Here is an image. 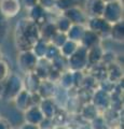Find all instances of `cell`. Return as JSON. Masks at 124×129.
<instances>
[{"label":"cell","instance_id":"cell-1","mask_svg":"<svg viewBox=\"0 0 124 129\" xmlns=\"http://www.w3.org/2000/svg\"><path fill=\"white\" fill-rule=\"evenodd\" d=\"M122 15H123V8L119 1L115 0V1L105 3V8H104L102 17L107 23H109L110 25L121 22Z\"/></svg>","mask_w":124,"mask_h":129},{"label":"cell","instance_id":"cell-2","mask_svg":"<svg viewBox=\"0 0 124 129\" xmlns=\"http://www.w3.org/2000/svg\"><path fill=\"white\" fill-rule=\"evenodd\" d=\"M21 9L19 0H0V12L3 16L13 17Z\"/></svg>","mask_w":124,"mask_h":129},{"label":"cell","instance_id":"cell-3","mask_svg":"<svg viewBox=\"0 0 124 129\" xmlns=\"http://www.w3.org/2000/svg\"><path fill=\"white\" fill-rule=\"evenodd\" d=\"M105 2L103 0H86L85 2V12L92 17H102Z\"/></svg>","mask_w":124,"mask_h":129},{"label":"cell","instance_id":"cell-4","mask_svg":"<svg viewBox=\"0 0 124 129\" xmlns=\"http://www.w3.org/2000/svg\"><path fill=\"white\" fill-rule=\"evenodd\" d=\"M89 27L91 31L95 32L96 35L104 34V32H110L111 25L107 23L103 17H92L89 22Z\"/></svg>","mask_w":124,"mask_h":129},{"label":"cell","instance_id":"cell-5","mask_svg":"<svg viewBox=\"0 0 124 129\" xmlns=\"http://www.w3.org/2000/svg\"><path fill=\"white\" fill-rule=\"evenodd\" d=\"M65 17L69 19L70 23H73V25H82L83 23H85L86 16L81 10L73 7L65 11Z\"/></svg>","mask_w":124,"mask_h":129},{"label":"cell","instance_id":"cell-6","mask_svg":"<svg viewBox=\"0 0 124 129\" xmlns=\"http://www.w3.org/2000/svg\"><path fill=\"white\" fill-rule=\"evenodd\" d=\"M67 32H68V36H69L70 41L76 42V41H81L85 30L82 25H71V27Z\"/></svg>","mask_w":124,"mask_h":129},{"label":"cell","instance_id":"cell-7","mask_svg":"<svg viewBox=\"0 0 124 129\" xmlns=\"http://www.w3.org/2000/svg\"><path fill=\"white\" fill-rule=\"evenodd\" d=\"M110 34L114 40H119V41L123 40V23L119 22L117 24H113V26H111Z\"/></svg>","mask_w":124,"mask_h":129},{"label":"cell","instance_id":"cell-8","mask_svg":"<svg viewBox=\"0 0 124 129\" xmlns=\"http://www.w3.org/2000/svg\"><path fill=\"white\" fill-rule=\"evenodd\" d=\"M24 3H25L26 7L33 8V7L38 5V0H24Z\"/></svg>","mask_w":124,"mask_h":129},{"label":"cell","instance_id":"cell-9","mask_svg":"<svg viewBox=\"0 0 124 129\" xmlns=\"http://www.w3.org/2000/svg\"><path fill=\"white\" fill-rule=\"evenodd\" d=\"M105 3H108V2H111V1H115V0H103Z\"/></svg>","mask_w":124,"mask_h":129}]
</instances>
